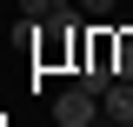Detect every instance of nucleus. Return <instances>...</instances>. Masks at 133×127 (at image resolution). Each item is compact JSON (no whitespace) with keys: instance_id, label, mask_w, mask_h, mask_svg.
<instances>
[{"instance_id":"obj_1","label":"nucleus","mask_w":133,"mask_h":127,"mask_svg":"<svg viewBox=\"0 0 133 127\" xmlns=\"http://www.w3.org/2000/svg\"><path fill=\"white\" fill-rule=\"evenodd\" d=\"M93 114H100L93 87H66V94L53 100V127H93Z\"/></svg>"},{"instance_id":"obj_2","label":"nucleus","mask_w":133,"mask_h":127,"mask_svg":"<svg viewBox=\"0 0 133 127\" xmlns=\"http://www.w3.org/2000/svg\"><path fill=\"white\" fill-rule=\"evenodd\" d=\"M100 114L120 120V127H133V80H113V87L100 94Z\"/></svg>"},{"instance_id":"obj_3","label":"nucleus","mask_w":133,"mask_h":127,"mask_svg":"<svg viewBox=\"0 0 133 127\" xmlns=\"http://www.w3.org/2000/svg\"><path fill=\"white\" fill-rule=\"evenodd\" d=\"M80 14H93V20H100V14H113V0H80Z\"/></svg>"},{"instance_id":"obj_4","label":"nucleus","mask_w":133,"mask_h":127,"mask_svg":"<svg viewBox=\"0 0 133 127\" xmlns=\"http://www.w3.org/2000/svg\"><path fill=\"white\" fill-rule=\"evenodd\" d=\"M107 127H120V120H107Z\"/></svg>"},{"instance_id":"obj_5","label":"nucleus","mask_w":133,"mask_h":127,"mask_svg":"<svg viewBox=\"0 0 133 127\" xmlns=\"http://www.w3.org/2000/svg\"><path fill=\"white\" fill-rule=\"evenodd\" d=\"M127 80H133V74H127Z\"/></svg>"}]
</instances>
